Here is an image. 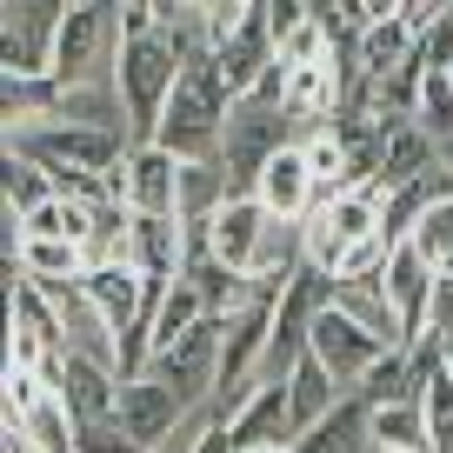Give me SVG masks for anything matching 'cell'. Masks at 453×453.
<instances>
[{"mask_svg":"<svg viewBox=\"0 0 453 453\" xmlns=\"http://www.w3.org/2000/svg\"><path fill=\"white\" fill-rule=\"evenodd\" d=\"M41 194H54V187H47V173L34 167V160H20L14 147H7V154H0V207L27 213V207H34Z\"/></svg>","mask_w":453,"mask_h":453,"instance_id":"cell-32","label":"cell"},{"mask_svg":"<svg viewBox=\"0 0 453 453\" xmlns=\"http://www.w3.org/2000/svg\"><path fill=\"white\" fill-rule=\"evenodd\" d=\"M367 234H380V194H373V187H334V194H320L307 207V220H300V260L334 273L340 260H347V247L367 241Z\"/></svg>","mask_w":453,"mask_h":453,"instance_id":"cell-6","label":"cell"},{"mask_svg":"<svg viewBox=\"0 0 453 453\" xmlns=\"http://www.w3.org/2000/svg\"><path fill=\"white\" fill-rule=\"evenodd\" d=\"M187 400L173 394L167 380H154V373H120V400H113V420H120V434L134 440V447L160 453V440H173V426L187 420Z\"/></svg>","mask_w":453,"mask_h":453,"instance_id":"cell-9","label":"cell"},{"mask_svg":"<svg viewBox=\"0 0 453 453\" xmlns=\"http://www.w3.org/2000/svg\"><path fill=\"white\" fill-rule=\"evenodd\" d=\"M334 307L347 313L354 326H367L373 340L400 347V320H394V307H387V287L380 280H334Z\"/></svg>","mask_w":453,"mask_h":453,"instance_id":"cell-25","label":"cell"},{"mask_svg":"<svg viewBox=\"0 0 453 453\" xmlns=\"http://www.w3.org/2000/svg\"><path fill=\"white\" fill-rule=\"evenodd\" d=\"M87 247L81 241H20V280H81Z\"/></svg>","mask_w":453,"mask_h":453,"instance_id":"cell-29","label":"cell"},{"mask_svg":"<svg viewBox=\"0 0 453 453\" xmlns=\"http://www.w3.org/2000/svg\"><path fill=\"white\" fill-rule=\"evenodd\" d=\"M407 120H413L434 147L453 141V67H426V73H420V94H413V113H407Z\"/></svg>","mask_w":453,"mask_h":453,"instance_id":"cell-26","label":"cell"},{"mask_svg":"<svg viewBox=\"0 0 453 453\" xmlns=\"http://www.w3.org/2000/svg\"><path fill=\"white\" fill-rule=\"evenodd\" d=\"M407 247H413L434 273H453V194H434V200H426V213L413 220Z\"/></svg>","mask_w":453,"mask_h":453,"instance_id":"cell-28","label":"cell"},{"mask_svg":"<svg viewBox=\"0 0 453 453\" xmlns=\"http://www.w3.org/2000/svg\"><path fill=\"white\" fill-rule=\"evenodd\" d=\"M387 254H394V247H387L380 234H367V241H354V247H347V260L334 267V280H380Z\"/></svg>","mask_w":453,"mask_h":453,"instance_id":"cell-33","label":"cell"},{"mask_svg":"<svg viewBox=\"0 0 453 453\" xmlns=\"http://www.w3.org/2000/svg\"><path fill=\"white\" fill-rule=\"evenodd\" d=\"M226 447L234 453H254V447H287L294 440V426H287V387L273 380H254L247 387V400L234 413H226Z\"/></svg>","mask_w":453,"mask_h":453,"instance_id":"cell-15","label":"cell"},{"mask_svg":"<svg viewBox=\"0 0 453 453\" xmlns=\"http://www.w3.org/2000/svg\"><path fill=\"white\" fill-rule=\"evenodd\" d=\"M413 34L420 27H407L400 14H380V20H367V34L354 41V73H360V87L367 81H387V73L407 60V47H413ZM360 100V94H354Z\"/></svg>","mask_w":453,"mask_h":453,"instance_id":"cell-21","label":"cell"},{"mask_svg":"<svg viewBox=\"0 0 453 453\" xmlns=\"http://www.w3.org/2000/svg\"><path fill=\"white\" fill-rule=\"evenodd\" d=\"M307 354L320 360V367L334 373L340 387H360V373H367L373 360L387 354V340H373L367 326H354L347 313L334 307V300H326V307L313 313V326H307Z\"/></svg>","mask_w":453,"mask_h":453,"instance_id":"cell-10","label":"cell"},{"mask_svg":"<svg viewBox=\"0 0 453 453\" xmlns=\"http://www.w3.org/2000/svg\"><path fill=\"white\" fill-rule=\"evenodd\" d=\"M41 380L67 400V413H73L81 426H87V420H113V400H120V367H107V360H94V354H60Z\"/></svg>","mask_w":453,"mask_h":453,"instance_id":"cell-13","label":"cell"},{"mask_svg":"<svg viewBox=\"0 0 453 453\" xmlns=\"http://www.w3.org/2000/svg\"><path fill=\"white\" fill-rule=\"evenodd\" d=\"M380 287H387V307H394V320H400V347H413V340L426 334V300H434V267H426L420 254H413L407 241L387 254V267H380Z\"/></svg>","mask_w":453,"mask_h":453,"instance_id":"cell-14","label":"cell"},{"mask_svg":"<svg viewBox=\"0 0 453 453\" xmlns=\"http://www.w3.org/2000/svg\"><path fill=\"white\" fill-rule=\"evenodd\" d=\"M67 7H73V0H67Z\"/></svg>","mask_w":453,"mask_h":453,"instance_id":"cell-44","label":"cell"},{"mask_svg":"<svg viewBox=\"0 0 453 453\" xmlns=\"http://www.w3.org/2000/svg\"><path fill=\"white\" fill-rule=\"evenodd\" d=\"M280 387H287V426H294V434H300V426H313L340 394H347V387H340L313 354H300L294 367H287V380H280Z\"/></svg>","mask_w":453,"mask_h":453,"instance_id":"cell-22","label":"cell"},{"mask_svg":"<svg viewBox=\"0 0 453 453\" xmlns=\"http://www.w3.org/2000/svg\"><path fill=\"white\" fill-rule=\"evenodd\" d=\"M81 294L94 300V313L107 320L113 347H120V373H141V307H147V280L127 260H87Z\"/></svg>","mask_w":453,"mask_h":453,"instance_id":"cell-7","label":"cell"},{"mask_svg":"<svg viewBox=\"0 0 453 453\" xmlns=\"http://www.w3.org/2000/svg\"><path fill=\"white\" fill-rule=\"evenodd\" d=\"M127 267L147 287H173L187 273V234L180 213H134L127 207Z\"/></svg>","mask_w":453,"mask_h":453,"instance_id":"cell-12","label":"cell"},{"mask_svg":"<svg viewBox=\"0 0 453 453\" xmlns=\"http://www.w3.org/2000/svg\"><path fill=\"white\" fill-rule=\"evenodd\" d=\"M81 453H147V447H134V440L120 434V420H87L81 426Z\"/></svg>","mask_w":453,"mask_h":453,"instance_id":"cell-35","label":"cell"},{"mask_svg":"<svg viewBox=\"0 0 453 453\" xmlns=\"http://www.w3.org/2000/svg\"><path fill=\"white\" fill-rule=\"evenodd\" d=\"M367 440H373V453H434L420 400H380V407L367 413Z\"/></svg>","mask_w":453,"mask_h":453,"instance_id":"cell-23","label":"cell"},{"mask_svg":"<svg viewBox=\"0 0 453 453\" xmlns=\"http://www.w3.org/2000/svg\"><path fill=\"white\" fill-rule=\"evenodd\" d=\"M367 400L347 387V394L334 400V407L320 413L313 426H300L294 440H287V453H373V440H367Z\"/></svg>","mask_w":453,"mask_h":453,"instance_id":"cell-18","label":"cell"},{"mask_svg":"<svg viewBox=\"0 0 453 453\" xmlns=\"http://www.w3.org/2000/svg\"><path fill=\"white\" fill-rule=\"evenodd\" d=\"M87 226H94V207H81L67 194H41L20 213V241H81L87 247Z\"/></svg>","mask_w":453,"mask_h":453,"instance_id":"cell-24","label":"cell"},{"mask_svg":"<svg viewBox=\"0 0 453 453\" xmlns=\"http://www.w3.org/2000/svg\"><path fill=\"white\" fill-rule=\"evenodd\" d=\"M0 453H27V440H20V426L0 413Z\"/></svg>","mask_w":453,"mask_h":453,"instance_id":"cell-38","label":"cell"},{"mask_svg":"<svg viewBox=\"0 0 453 453\" xmlns=\"http://www.w3.org/2000/svg\"><path fill=\"white\" fill-rule=\"evenodd\" d=\"M254 200L273 213V220H287V226L307 220V207L320 200V187H313V173H307V160H300V147H294V141H287L280 154H273L267 167L254 173Z\"/></svg>","mask_w":453,"mask_h":453,"instance_id":"cell-17","label":"cell"},{"mask_svg":"<svg viewBox=\"0 0 453 453\" xmlns=\"http://www.w3.org/2000/svg\"><path fill=\"white\" fill-rule=\"evenodd\" d=\"M213 367H220V313H207V320H194L173 347H160V354H147L141 373H154V380H167L173 394L187 400V407H207L213 400Z\"/></svg>","mask_w":453,"mask_h":453,"instance_id":"cell-8","label":"cell"},{"mask_svg":"<svg viewBox=\"0 0 453 453\" xmlns=\"http://www.w3.org/2000/svg\"><path fill=\"white\" fill-rule=\"evenodd\" d=\"M294 147H300V160H307V173H313L320 194H334V187L347 180V147H340V134L326 127V120L307 134V141H294Z\"/></svg>","mask_w":453,"mask_h":453,"instance_id":"cell-31","label":"cell"},{"mask_svg":"<svg viewBox=\"0 0 453 453\" xmlns=\"http://www.w3.org/2000/svg\"><path fill=\"white\" fill-rule=\"evenodd\" d=\"M0 400H7V354H0Z\"/></svg>","mask_w":453,"mask_h":453,"instance_id":"cell-41","label":"cell"},{"mask_svg":"<svg viewBox=\"0 0 453 453\" xmlns=\"http://www.w3.org/2000/svg\"><path fill=\"white\" fill-rule=\"evenodd\" d=\"M226 107H234V94L220 87L213 60L194 54V60H180V73H173V94H167V107H160L154 141L167 147L173 160H220Z\"/></svg>","mask_w":453,"mask_h":453,"instance_id":"cell-1","label":"cell"},{"mask_svg":"<svg viewBox=\"0 0 453 453\" xmlns=\"http://www.w3.org/2000/svg\"><path fill=\"white\" fill-rule=\"evenodd\" d=\"M180 7H187V14H200V20H207V34H213V41H220V34L234 27L241 14H247V0H180Z\"/></svg>","mask_w":453,"mask_h":453,"instance_id":"cell-36","label":"cell"},{"mask_svg":"<svg viewBox=\"0 0 453 453\" xmlns=\"http://www.w3.org/2000/svg\"><path fill=\"white\" fill-rule=\"evenodd\" d=\"M226 200L220 160H180V187H173V213L180 220H213V207Z\"/></svg>","mask_w":453,"mask_h":453,"instance_id":"cell-27","label":"cell"},{"mask_svg":"<svg viewBox=\"0 0 453 453\" xmlns=\"http://www.w3.org/2000/svg\"><path fill=\"white\" fill-rule=\"evenodd\" d=\"M194 320H207V300H200V287L180 273V280H173L167 294L154 300V313L141 320V354H160V347H173V340H180ZM141 367H147V360H141Z\"/></svg>","mask_w":453,"mask_h":453,"instance_id":"cell-20","label":"cell"},{"mask_svg":"<svg viewBox=\"0 0 453 453\" xmlns=\"http://www.w3.org/2000/svg\"><path fill=\"white\" fill-rule=\"evenodd\" d=\"M354 394L367 400V407H380V400H413V347H387V354L360 373Z\"/></svg>","mask_w":453,"mask_h":453,"instance_id":"cell-30","label":"cell"},{"mask_svg":"<svg viewBox=\"0 0 453 453\" xmlns=\"http://www.w3.org/2000/svg\"><path fill=\"white\" fill-rule=\"evenodd\" d=\"M14 154L34 160L41 173H113L127 160V134L120 127H87V120H60V113H41L27 127H14Z\"/></svg>","mask_w":453,"mask_h":453,"instance_id":"cell-4","label":"cell"},{"mask_svg":"<svg viewBox=\"0 0 453 453\" xmlns=\"http://www.w3.org/2000/svg\"><path fill=\"white\" fill-rule=\"evenodd\" d=\"M180 453H234V447H226V426H220V420H213V413H207V420H200V434L187 440Z\"/></svg>","mask_w":453,"mask_h":453,"instance_id":"cell-37","label":"cell"},{"mask_svg":"<svg viewBox=\"0 0 453 453\" xmlns=\"http://www.w3.org/2000/svg\"><path fill=\"white\" fill-rule=\"evenodd\" d=\"M173 187H180V160L160 141L127 147V160H120V200L134 213H173Z\"/></svg>","mask_w":453,"mask_h":453,"instance_id":"cell-16","label":"cell"},{"mask_svg":"<svg viewBox=\"0 0 453 453\" xmlns=\"http://www.w3.org/2000/svg\"><path fill=\"white\" fill-rule=\"evenodd\" d=\"M294 141L287 134V107H280V67L241 94L226 107V127H220V173H226V194H254V173L267 167L280 147Z\"/></svg>","mask_w":453,"mask_h":453,"instance_id":"cell-3","label":"cell"},{"mask_svg":"<svg viewBox=\"0 0 453 453\" xmlns=\"http://www.w3.org/2000/svg\"><path fill=\"white\" fill-rule=\"evenodd\" d=\"M254 453H287V447H254Z\"/></svg>","mask_w":453,"mask_h":453,"instance_id":"cell-42","label":"cell"},{"mask_svg":"<svg viewBox=\"0 0 453 453\" xmlns=\"http://www.w3.org/2000/svg\"><path fill=\"white\" fill-rule=\"evenodd\" d=\"M434 154H440V147L426 141L413 120H387V127H380V167H373V194H394V187L434 173Z\"/></svg>","mask_w":453,"mask_h":453,"instance_id":"cell-19","label":"cell"},{"mask_svg":"<svg viewBox=\"0 0 453 453\" xmlns=\"http://www.w3.org/2000/svg\"><path fill=\"white\" fill-rule=\"evenodd\" d=\"M120 47V0H73L54 20V54H47V81L81 87L100 81V60Z\"/></svg>","mask_w":453,"mask_h":453,"instance_id":"cell-5","label":"cell"},{"mask_svg":"<svg viewBox=\"0 0 453 453\" xmlns=\"http://www.w3.org/2000/svg\"><path fill=\"white\" fill-rule=\"evenodd\" d=\"M440 154H447V160H453V141H447V147H440Z\"/></svg>","mask_w":453,"mask_h":453,"instance_id":"cell-43","label":"cell"},{"mask_svg":"<svg viewBox=\"0 0 453 453\" xmlns=\"http://www.w3.org/2000/svg\"><path fill=\"white\" fill-rule=\"evenodd\" d=\"M207 60H213V73H220V87H226L234 100L254 94V87L273 73V34H267V20L254 14V0H247V14L207 47Z\"/></svg>","mask_w":453,"mask_h":453,"instance_id":"cell-11","label":"cell"},{"mask_svg":"<svg viewBox=\"0 0 453 453\" xmlns=\"http://www.w3.org/2000/svg\"><path fill=\"white\" fill-rule=\"evenodd\" d=\"M440 360H447V373H453V340H440Z\"/></svg>","mask_w":453,"mask_h":453,"instance_id":"cell-40","label":"cell"},{"mask_svg":"<svg viewBox=\"0 0 453 453\" xmlns=\"http://www.w3.org/2000/svg\"><path fill=\"white\" fill-rule=\"evenodd\" d=\"M367 14L380 20V14H400V0H367Z\"/></svg>","mask_w":453,"mask_h":453,"instance_id":"cell-39","label":"cell"},{"mask_svg":"<svg viewBox=\"0 0 453 453\" xmlns=\"http://www.w3.org/2000/svg\"><path fill=\"white\" fill-rule=\"evenodd\" d=\"M420 340H453V273H434V300H426V334Z\"/></svg>","mask_w":453,"mask_h":453,"instance_id":"cell-34","label":"cell"},{"mask_svg":"<svg viewBox=\"0 0 453 453\" xmlns=\"http://www.w3.org/2000/svg\"><path fill=\"white\" fill-rule=\"evenodd\" d=\"M173 73H180V54H173V41L160 27L154 34H127V41L113 47L107 81H113V94H120V127H127V147L154 141L160 107H167V94H173Z\"/></svg>","mask_w":453,"mask_h":453,"instance_id":"cell-2","label":"cell"}]
</instances>
